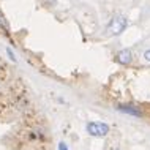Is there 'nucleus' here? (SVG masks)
<instances>
[{
  "label": "nucleus",
  "instance_id": "39448f33",
  "mask_svg": "<svg viewBox=\"0 0 150 150\" xmlns=\"http://www.w3.org/2000/svg\"><path fill=\"white\" fill-rule=\"evenodd\" d=\"M6 55L10 57L11 62H16V55H14V52H13V49H11V47H6Z\"/></svg>",
  "mask_w": 150,
  "mask_h": 150
},
{
  "label": "nucleus",
  "instance_id": "0eeeda50",
  "mask_svg": "<svg viewBox=\"0 0 150 150\" xmlns=\"http://www.w3.org/2000/svg\"><path fill=\"white\" fill-rule=\"evenodd\" d=\"M59 150H70V149H68V145L65 144V142H60L59 144Z\"/></svg>",
  "mask_w": 150,
  "mask_h": 150
},
{
  "label": "nucleus",
  "instance_id": "7ed1b4c3",
  "mask_svg": "<svg viewBox=\"0 0 150 150\" xmlns=\"http://www.w3.org/2000/svg\"><path fill=\"white\" fill-rule=\"evenodd\" d=\"M115 60L120 65H129L133 62V52L129 49H122L115 54Z\"/></svg>",
  "mask_w": 150,
  "mask_h": 150
},
{
  "label": "nucleus",
  "instance_id": "20e7f679",
  "mask_svg": "<svg viewBox=\"0 0 150 150\" xmlns=\"http://www.w3.org/2000/svg\"><path fill=\"white\" fill-rule=\"evenodd\" d=\"M117 109H119L120 112H123V114H128V115H133V117H142L141 109L133 106V104H119Z\"/></svg>",
  "mask_w": 150,
  "mask_h": 150
},
{
  "label": "nucleus",
  "instance_id": "f257e3e1",
  "mask_svg": "<svg viewBox=\"0 0 150 150\" xmlns=\"http://www.w3.org/2000/svg\"><path fill=\"white\" fill-rule=\"evenodd\" d=\"M127 27H128V19L125 18L123 14H115L114 18L111 19V22H109L108 32L111 36H119L127 30Z\"/></svg>",
  "mask_w": 150,
  "mask_h": 150
},
{
  "label": "nucleus",
  "instance_id": "423d86ee",
  "mask_svg": "<svg viewBox=\"0 0 150 150\" xmlns=\"http://www.w3.org/2000/svg\"><path fill=\"white\" fill-rule=\"evenodd\" d=\"M144 60L145 62H150V49H147L144 52Z\"/></svg>",
  "mask_w": 150,
  "mask_h": 150
},
{
  "label": "nucleus",
  "instance_id": "f03ea898",
  "mask_svg": "<svg viewBox=\"0 0 150 150\" xmlns=\"http://www.w3.org/2000/svg\"><path fill=\"white\" fill-rule=\"evenodd\" d=\"M87 133L90 136L95 137H104L109 133V125L104 123V122H88L87 123Z\"/></svg>",
  "mask_w": 150,
  "mask_h": 150
}]
</instances>
